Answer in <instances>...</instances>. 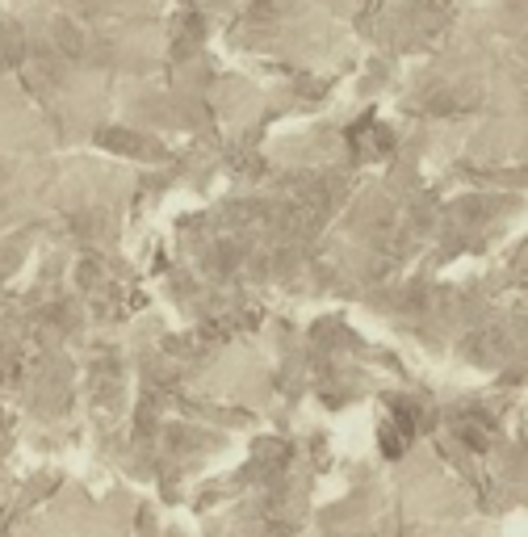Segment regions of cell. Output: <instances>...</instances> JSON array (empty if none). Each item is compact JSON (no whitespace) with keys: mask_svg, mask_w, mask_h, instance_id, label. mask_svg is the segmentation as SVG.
I'll return each instance as SVG.
<instances>
[{"mask_svg":"<svg viewBox=\"0 0 528 537\" xmlns=\"http://www.w3.org/2000/svg\"><path fill=\"white\" fill-rule=\"evenodd\" d=\"M407 441H411V420L403 412H394V420L382 424V449H386L390 458H399L403 449H407Z\"/></svg>","mask_w":528,"mask_h":537,"instance_id":"cell-1","label":"cell"},{"mask_svg":"<svg viewBox=\"0 0 528 537\" xmlns=\"http://www.w3.org/2000/svg\"><path fill=\"white\" fill-rule=\"evenodd\" d=\"M352 143L365 147V156H378V152H386V147H390L386 131H382V126H373V122L357 126V131H352Z\"/></svg>","mask_w":528,"mask_h":537,"instance_id":"cell-2","label":"cell"}]
</instances>
